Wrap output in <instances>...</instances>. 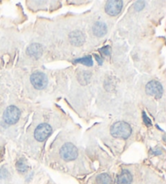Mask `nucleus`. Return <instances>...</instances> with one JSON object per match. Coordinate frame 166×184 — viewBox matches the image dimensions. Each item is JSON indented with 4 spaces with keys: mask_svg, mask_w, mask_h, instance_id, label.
<instances>
[{
    "mask_svg": "<svg viewBox=\"0 0 166 184\" xmlns=\"http://www.w3.org/2000/svg\"><path fill=\"white\" fill-rule=\"evenodd\" d=\"M97 182L99 184H113L112 178L107 173H101L97 177Z\"/></svg>",
    "mask_w": 166,
    "mask_h": 184,
    "instance_id": "nucleus-12",
    "label": "nucleus"
},
{
    "mask_svg": "<svg viewBox=\"0 0 166 184\" xmlns=\"http://www.w3.org/2000/svg\"><path fill=\"white\" fill-rule=\"evenodd\" d=\"M74 62H79V63H82V64L85 65V66H92V63H93V62H92V57H91L90 55L86 56V57H83V58H78V59L75 60Z\"/></svg>",
    "mask_w": 166,
    "mask_h": 184,
    "instance_id": "nucleus-14",
    "label": "nucleus"
},
{
    "mask_svg": "<svg viewBox=\"0 0 166 184\" xmlns=\"http://www.w3.org/2000/svg\"><path fill=\"white\" fill-rule=\"evenodd\" d=\"M16 168L20 173H24L28 169V165L26 164V162L23 159L19 160L17 163H16Z\"/></svg>",
    "mask_w": 166,
    "mask_h": 184,
    "instance_id": "nucleus-15",
    "label": "nucleus"
},
{
    "mask_svg": "<svg viewBox=\"0 0 166 184\" xmlns=\"http://www.w3.org/2000/svg\"><path fill=\"white\" fill-rule=\"evenodd\" d=\"M132 182L131 173L128 170L124 169L117 176V184H130Z\"/></svg>",
    "mask_w": 166,
    "mask_h": 184,
    "instance_id": "nucleus-10",
    "label": "nucleus"
},
{
    "mask_svg": "<svg viewBox=\"0 0 166 184\" xmlns=\"http://www.w3.org/2000/svg\"><path fill=\"white\" fill-rule=\"evenodd\" d=\"M146 92L155 98H160L163 94V88L159 82L152 80L146 85Z\"/></svg>",
    "mask_w": 166,
    "mask_h": 184,
    "instance_id": "nucleus-6",
    "label": "nucleus"
},
{
    "mask_svg": "<svg viewBox=\"0 0 166 184\" xmlns=\"http://www.w3.org/2000/svg\"><path fill=\"white\" fill-rule=\"evenodd\" d=\"M131 127L127 122L119 121L112 125L110 128L111 135L115 138L127 139L131 134Z\"/></svg>",
    "mask_w": 166,
    "mask_h": 184,
    "instance_id": "nucleus-1",
    "label": "nucleus"
},
{
    "mask_svg": "<svg viewBox=\"0 0 166 184\" xmlns=\"http://www.w3.org/2000/svg\"><path fill=\"white\" fill-rule=\"evenodd\" d=\"M26 53L31 58L36 59V58H39L40 56L42 55L43 47L38 43H32L27 48Z\"/></svg>",
    "mask_w": 166,
    "mask_h": 184,
    "instance_id": "nucleus-9",
    "label": "nucleus"
},
{
    "mask_svg": "<svg viewBox=\"0 0 166 184\" xmlns=\"http://www.w3.org/2000/svg\"><path fill=\"white\" fill-rule=\"evenodd\" d=\"M52 132L51 126L47 123H42L40 124L36 128L34 131V137L35 139L38 141L41 142L45 140L46 138H48Z\"/></svg>",
    "mask_w": 166,
    "mask_h": 184,
    "instance_id": "nucleus-5",
    "label": "nucleus"
},
{
    "mask_svg": "<svg viewBox=\"0 0 166 184\" xmlns=\"http://www.w3.org/2000/svg\"><path fill=\"white\" fill-rule=\"evenodd\" d=\"M100 52L104 55L108 56L111 53V48L109 46H104V47L100 49Z\"/></svg>",
    "mask_w": 166,
    "mask_h": 184,
    "instance_id": "nucleus-16",
    "label": "nucleus"
},
{
    "mask_svg": "<svg viewBox=\"0 0 166 184\" xmlns=\"http://www.w3.org/2000/svg\"><path fill=\"white\" fill-rule=\"evenodd\" d=\"M92 32L96 36H103L107 32L106 25L102 22H96L92 27Z\"/></svg>",
    "mask_w": 166,
    "mask_h": 184,
    "instance_id": "nucleus-11",
    "label": "nucleus"
},
{
    "mask_svg": "<svg viewBox=\"0 0 166 184\" xmlns=\"http://www.w3.org/2000/svg\"><path fill=\"white\" fill-rule=\"evenodd\" d=\"M20 117V111L15 105L8 106L3 113V119L7 124H15Z\"/></svg>",
    "mask_w": 166,
    "mask_h": 184,
    "instance_id": "nucleus-2",
    "label": "nucleus"
},
{
    "mask_svg": "<svg viewBox=\"0 0 166 184\" xmlns=\"http://www.w3.org/2000/svg\"><path fill=\"white\" fill-rule=\"evenodd\" d=\"M60 155L65 160H73L78 156V150L72 143H65L60 149Z\"/></svg>",
    "mask_w": 166,
    "mask_h": 184,
    "instance_id": "nucleus-3",
    "label": "nucleus"
},
{
    "mask_svg": "<svg viewBox=\"0 0 166 184\" xmlns=\"http://www.w3.org/2000/svg\"><path fill=\"white\" fill-rule=\"evenodd\" d=\"M30 81L32 83L34 88L36 89H43L47 86L48 83V79L46 75L41 72L33 73L31 77H30Z\"/></svg>",
    "mask_w": 166,
    "mask_h": 184,
    "instance_id": "nucleus-4",
    "label": "nucleus"
},
{
    "mask_svg": "<svg viewBox=\"0 0 166 184\" xmlns=\"http://www.w3.org/2000/svg\"><path fill=\"white\" fill-rule=\"evenodd\" d=\"M122 8V2L119 0H111L108 1L105 5V12L109 15L114 16L118 15Z\"/></svg>",
    "mask_w": 166,
    "mask_h": 184,
    "instance_id": "nucleus-7",
    "label": "nucleus"
},
{
    "mask_svg": "<svg viewBox=\"0 0 166 184\" xmlns=\"http://www.w3.org/2000/svg\"><path fill=\"white\" fill-rule=\"evenodd\" d=\"M69 40L73 45L80 46L85 41V36L81 31L76 30L73 31L69 34Z\"/></svg>",
    "mask_w": 166,
    "mask_h": 184,
    "instance_id": "nucleus-8",
    "label": "nucleus"
},
{
    "mask_svg": "<svg viewBox=\"0 0 166 184\" xmlns=\"http://www.w3.org/2000/svg\"><path fill=\"white\" fill-rule=\"evenodd\" d=\"M143 6H144V2H142V1H138V2H137L136 3H135V5H134V7H135V9H136L137 11L142 10Z\"/></svg>",
    "mask_w": 166,
    "mask_h": 184,
    "instance_id": "nucleus-17",
    "label": "nucleus"
},
{
    "mask_svg": "<svg viewBox=\"0 0 166 184\" xmlns=\"http://www.w3.org/2000/svg\"><path fill=\"white\" fill-rule=\"evenodd\" d=\"M90 78H91V74L87 71H83L78 75V79H79V83L82 84H86L88 83Z\"/></svg>",
    "mask_w": 166,
    "mask_h": 184,
    "instance_id": "nucleus-13",
    "label": "nucleus"
},
{
    "mask_svg": "<svg viewBox=\"0 0 166 184\" xmlns=\"http://www.w3.org/2000/svg\"><path fill=\"white\" fill-rule=\"evenodd\" d=\"M95 58H96V61H97L98 63H99V64H100V65L102 64V62H103L102 58H100V57H99V56H98V55H95Z\"/></svg>",
    "mask_w": 166,
    "mask_h": 184,
    "instance_id": "nucleus-18",
    "label": "nucleus"
}]
</instances>
